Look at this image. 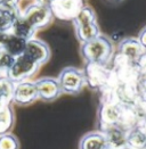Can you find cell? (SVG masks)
Masks as SVG:
<instances>
[{"instance_id":"18","label":"cell","mask_w":146,"mask_h":149,"mask_svg":"<svg viewBox=\"0 0 146 149\" xmlns=\"http://www.w3.org/2000/svg\"><path fill=\"white\" fill-rule=\"evenodd\" d=\"M21 14L18 8L0 7V32H11L14 22Z\"/></svg>"},{"instance_id":"26","label":"cell","mask_w":146,"mask_h":149,"mask_svg":"<svg viewBox=\"0 0 146 149\" xmlns=\"http://www.w3.org/2000/svg\"><path fill=\"white\" fill-rule=\"evenodd\" d=\"M33 2L36 3H39V5H42V6H47V7H50L53 0H33Z\"/></svg>"},{"instance_id":"4","label":"cell","mask_w":146,"mask_h":149,"mask_svg":"<svg viewBox=\"0 0 146 149\" xmlns=\"http://www.w3.org/2000/svg\"><path fill=\"white\" fill-rule=\"evenodd\" d=\"M40 67L41 66H39L36 63L30 59L25 54H22L15 57L12 67L7 72V76L14 83L30 80L38 73Z\"/></svg>"},{"instance_id":"12","label":"cell","mask_w":146,"mask_h":149,"mask_svg":"<svg viewBox=\"0 0 146 149\" xmlns=\"http://www.w3.org/2000/svg\"><path fill=\"white\" fill-rule=\"evenodd\" d=\"M105 134L107 149H128L127 147V131L120 125H111L103 130Z\"/></svg>"},{"instance_id":"3","label":"cell","mask_w":146,"mask_h":149,"mask_svg":"<svg viewBox=\"0 0 146 149\" xmlns=\"http://www.w3.org/2000/svg\"><path fill=\"white\" fill-rule=\"evenodd\" d=\"M21 15L33 26L36 31L48 27L54 21V15L50 8L36 2H32L21 9Z\"/></svg>"},{"instance_id":"15","label":"cell","mask_w":146,"mask_h":149,"mask_svg":"<svg viewBox=\"0 0 146 149\" xmlns=\"http://www.w3.org/2000/svg\"><path fill=\"white\" fill-rule=\"evenodd\" d=\"M36 32V31L33 29V26L30 24L21 14L17 16L16 21L14 22V24L12 26V30H11L12 34L18 38H22L26 41L34 38Z\"/></svg>"},{"instance_id":"25","label":"cell","mask_w":146,"mask_h":149,"mask_svg":"<svg viewBox=\"0 0 146 149\" xmlns=\"http://www.w3.org/2000/svg\"><path fill=\"white\" fill-rule=\"evenodd\" d=\"M138 39H139V41H140V43L144 46V48L146 49V26L140 31V33H139V37H138Z\"/></svg>"},{"instance_id":"10","label":"cell","mask_w":146,"mask_h":149,"mask_svg":"<svg viewBox=\"0 0 146 149\" xmlns=\"http://www.w3.org/2000/svg\"><path fill=\"white\" fill-rule=\"evenodd\" d=\"M84 72L86 75V84L93 89H100L109 81V71L105 70V65L87 63Z\"/></svg>"},{"instance_id":"28","label":"cell","mask_w":146,"mask_h":149,"mask_svg":"<svg viewBox=\"0 0 146 149\" xmlns=\"http://www.w3.org/2000/svg\"><path fill=\"white\" fill-rule=\"evenodd\" d=\"M142 127L146 131V117H145V120H144V122H143V124H142Z\"/></svg>"},{"instance_id":"17","label":"cell","mask_w":146,"mask_h":149,"mask_svg":"<svg viewBox=\"0 0 146 149\" xmlns=\"http://www.w3.org/2000/svg\"><path fill=\"white\" fill-rule=\"evenodd\" d=\"M25 45H26V40L16 37V36L12 34L11 32H8L7 37L5 39L2 49L6 50L7 52H9L14 57H17V56H20L24 52Z\"/></svg>"},{"instance_id":"20","label":"cell","mask_w":146,"mask_h":149,"mask_svg":"<svg viewBox=\"0 0 146 149\" xmlns=\"http://www.w3.org/2000/svg\"><path fill=\"white\" fill-rule=\"evenodd\" d=\"M14 91V82L8 79L7 75L0 76V107L11 105Z\"/></svg>"},{"instance_id":"24","label":"cell","mask_w":146,"mask_h":149,"mask_svg":"<svg viewBox=\"0 0 146 149\" xmlns=\"http://www.w3.org/2000/svg\"><path fill=\"white\" fill-rule=\"evenodd\" d=\"M22 0H0V7H9V8H18L21 9Z\"/></svg>"},{"instance_id":"19","label":"cell","mask_w":146,"mask_h":149,"mask_svg":"<svg viewBox=\"0 0 146 149\" xmlns=\"http://www.w3.org/2000/svg\"><path fill=\"white\" fill-rule=\"evenodd\" d=\"M15 124V115L12 104L0 107V134L11 132Z\"/></svg>"},{"instance_id":"13","label":"cell","mask_w":146,"mask_h":149,"mask_svg":"<svg viewBox=\"0 0 146 149\" xmlns=\"http://www.w3.org/2000/svg\"><path fill=\"white\" fill-rule=\"evenodd\" d=\"M79 149H107L105 134L103 131H91L80 139Z\"/></svg>"},{"instance_id":"11","label":"cell","mask_w":146,"mask_h":149,"mask_svg":"<svg viewBox=\"0 0 146 149\" xmlns=\"http://www.w3.org/2000/svg\"><path fill=\"white\" fill-rule=\"evenodd\" d=\"M122 111L123 107L115 102H104L99 106L98 109V121L104 125V129L111 125H119Z\"/></svg>"},{"instance_id":"9","label":"cell","mask_w":146,"mask_h":149,"mask_svg":"<svg viewBox=\"0 0 146 149\" xmlns=\"http://www.w3.org/2000/svg\"><path fill=\"white\" fill-rule=\"evenodd\" d=\"M118 52L126 59L136 63L145 54L146 49L140 43L138 38H126L120 41L118 46Z\"/></svg>"},{"instance_id":"27","label":"cell","mask_w":146,"mask_h":149,"mask_svg":"<svg viewBox=\"0 0 146 149\" xmlns=\"http://www.w3.org/2000/svg\"><path fill=\"white\" fill-rule=\"evenodd\" d=\"M106 1H109L110 3H113V5H119V3L123 2L124 0H106Z\"/></svg>"},{"instance_id":"14","label":"cell","mask_w":146,"mask_h":149,"mask_svg":"<svg viewBox=\"0 0 146 149\" xmlns=\"http://www.w3.org/2000/svg\"><path fill=\"white\" fill-rule=\"evenodd\" d=\"M127 147L128 149L146 148V131L142 126H133L127 131Z\"/></svg>"},{"instance_id":"6","label":"cell","mask_w":146,"mask_h":149,"mask_svg":"<svg viewBox=\"0 0 146 149\" xmlns=\"http://www.w3.org/2000/svg\"><path fill=\"white\" fill-rule=\"evenodd\" d=\"M38 99V91L34 81L25 80L14 83L12 104L18 106H29Z\"/></svg>"},{"instance_id":"23","label":"cell","mask_w":146,"mask_h":149,"mask_svg":"<svg viewBox=\"0 0 146 149\" xmlns=\"http://www.w3.org/2000/svg\"><path fill=\"white\" fill-rule=\"evenodd\" d=\"M14 61H15V57L14 56H12L6 50L0 49V72L2 74L7 75V72L12 67Z\"/></svg>"},{"instance_id":"1","label":"cell","mask_w":146,"mask_h":149,"mask_svg":"<svg viewBox=\"0 0 146 149\" xmlns=\"http://www.w3.org/2000/svg\"><path fill=\"white\" fill-rule=\"evenodd\" d=\"M114 54L113 42L105 36H98L97 38L81 43L80 55L86 63L106 65L111 61Z\"/></svg>"},{"instance_id":"7","label":"cell","mask_w":146,"mask_h":149,"mask_svg":"<svg viewBox=\"0 0 146 149\" xmlns=\"http://www.w3.org/2000/svg\"><path fill=\"white\" fill-rule=\"evenodd\" d=\"M34 83L38 91V98L42 101H46V102L55 101L63 93L58 80L55 77L45 76L36 80Z\"/></svg>"},{"instance_id":"29","label":"cell","mask_w":146,"mask_h":149,"mask_svg":"<svg viewBox=\"0 0 146 149\" xmlns=\"http://www.w3.org/2000/svg\"><path fill=\"white\" fill-rule=\"evenodd\" d=\"M2 75H4V74H2V73H1V72H0V76H2Z\"/></svg>"},{"instance_id":"22","label":"cell","mask_w":146,"mask_h":149,"mask_svg":"<svg viewBox=\"0 0 146 149\" xmlns=\"http://www.w3.org/2000/svg\"><path fill=\"white\" fill-rule=\"evenodd\" d=\"M20 140L11 132L0 134V149H20Z\"/></svg>"},{"instance_id":"21","label":"cell","mask_w":146,"mask_h":149,"mask_svg":"<svg viewBox=\"0 0 146 149\" xmlns=\"http://www.w3.org/2000/svg\"><path fill=\"white\" fill-rule=\"evenodd\" d=\"M95 22H97L96 12L91 6H89L87 3L80 9V12L78 13V15L73 18L72 21L73 26L74 25L88 24V23H95Z\"/></svg>"},{"instance_id":"5","label":"cell","mask_w":146,"mask_h":149,"mask_svg":"<svg viewBox=\"0 0 146 149\" xmlns=\"http://www.w3.org/2000/svg\"><path fill=\"white\" fill-rule=\"evenodd\" d=\"M86 3L87 0H53L49 8L54 18L63 22H72Z\"/></svg>"},{"instance_id":"2","label":"cell","mask_w":146,"mask_h":149,"mask_svg":"<svg viewBox=\"0 0 146 149\" xmlns=\"http://www.w3.org/2000/svg\"><path fill=\"white\" fill-rule=\"evenodd\" d=\"M57 80L62 92L66 95H79L86 86L85 72L74 66H67L63 68Z\"/></svg>"},{"instance_id":"16","label":"cell","mask_w":146,"mask_h":149,"mask_svg":"<svg viewBox=\"0 0 146 149\" xmlns=\"http://www.w3.org/2000/svg\"><path fill=\"white\" fill-rule=\"evenodd\" d=\"M74 31H75V37L78 39V41H80L81 43L90 41L102 34L97 22L88 23V24L74 25Z\"/></svg>"},{"instance_id":"8","label":"cell","mask_w":146,"mask_h":149,"mask_svg":"<svg viewBox=\"0 0 146 149\" xmlns=\"http://www.w3.org/2000/svg\"><path fill=\"white\" fill-rule=\"evenodd\" d=\"M23 54H25L30 59L36 63L39 66L45 65L50 59L51 56V51L48 45L45 41H41L36 38H32L26 41Z\"/></svg>"}]
</instances>
